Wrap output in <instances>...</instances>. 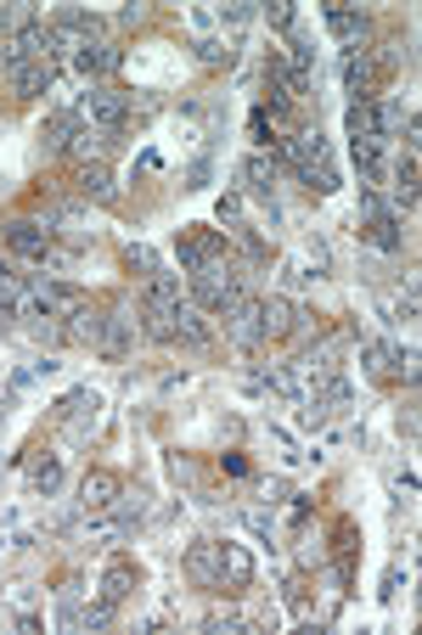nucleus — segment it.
<instances>
[{
  "label": "nucleus",
  "instance_id": "17",
  "mask_svg": "<svg viewBox=\"0 0 422 635\" xmlns=\"http://www.w3.org/2000/svg\"><path fill=\"white\" fill-rule=\"evenodd\" d=\"M57 326H63V344H79V349H97V344H102V326H108V310L85 299V304H79L74 315H63Z\"/></svg>",
  "mask_w": 422,
  "mask_h": 635
},
{
  "label": "nucleus",
  "instance_id": "21",
  "mask_svg": "<svg viewBox=\"0 0 422 635\" xmlns=\"http://www.w3.org/2000/svg\"><path fill=\"white\" fill-rule=\"evenodd\" d=\"M85 124H79V113L74 108H57L52 119H45L40 124V153L45 158H57V153H68V146H74V135H79Z\"/></svg>",
  "mask_w": 422,
  "mask_h": 635
},
{
  "label": "nucleus",
  "instance_id": "16",
  "mask_svg": "<svg viewBox=\"0 0 422 635\" xmlns=\"http://www.w3.org/2000/svg\"><path fill=\"white\" fill-rule=\"evenodd\" d=\"M135 584H141V568L130 562V557H113L108 568H102V579H97V602H108L113 613L135 597Z\"/></svg>",
  "mask_w": 422,
  "mask_h": 635
},
{
  "label": "nucleus",
  "instance_id": "4",
  "mask_svg": "<svg viewBox=\"0 0 422 635\" xmlns=\"http://www.w3.org/2000/svg\"><path fill=\"white\" fill-rule=\"evenodd\" d=\"M79 124L85 130H97V135H119L124 124H130V96L124 90H113V85H85V96H79Z\"/></svg>",
  "mask_w": 422,
  "mask_h": 635
},
{
  "label": "nucleus",
  "instance_id": "7",
  "mask_svg": "<svg viewBox=\"0 0 422 635\" xmlns=\"http://www.w3.org/2000/svg\"><path fill=\"white\" fill-rule=\"evenodd\" d=\"M57 422L68 433V445H85V438L97 433V422H102V394L97 388H74V394L57 405Z\"/></svg>",
  "mask_w": 422,
  "mask_h": 635
},
{
  "label": "nucleus",
  "instance_id": "27",
  "mask_svg": "<svg viewBox=\"0 0 422 635\" xmlns=\"http://www.w3.org/2000/svg\"><path fill=\"white\" fill-rule=\"evenodd\" d=\"M225 242H237V248H243V259H248L254 270H259V265H270V242H265V236H259L248 220H243V225H231V231H225Z\"/></svg>",
  "mask_w": 422,
  "mask_h": 635
},
{
  "label": "nucleus",
  "instance_id": "26",
  "mask_svg": "<svg viewBox=\"0 0 422 635\" xmlns=\"http://www.w3.org/2000/svg\"><path fill=\"white\" fill-rule=\"evenodd\" d=\"M198 63L203 68H231L237 63V34H220V29L198 34Z\"/></svg>",
  "mask_w": 422,
  "mask_h": 635
},
{
  "label": "nucleus",
  "instance_id": "35",
  "mask_svg": "<svg viewBox=\"0 0 422 635\" xmlns=\"http://www.w3.org/2000/svg\"><path fill=\"white\" fill-rule=\"evenodd\" d=\"M220 467H225L231 478H248V456H237V450H231V456H220Z\"/></svg>",
  "mask_w": 422,
  "mask_h": 635
},
{
  "label": "nucleus",
  "instance_id": "6",
  "mask_svg": "<svg viewBox=\"0 0 422 635\" xmlns=\"http://www.w3.org/2000/svg\"><path fill=\"white\" fill-rule=\"evenodd\" d=\"M175 259H180V270H186V276H192V270L225 265V259H231V242H225V231H209V225H186V231L175 236Z\"/></svg>",
  "mask_w": 422,
  "mask_h": 635
},
{
  "label": "nucleus",
  "instance_id": "20",
  "mask_svg": "<svg viewBox=\"0 0 422 635\" xmlns=\"http://www.w3.org/2000/svg\"><path fill=\"white\" fill-rule=\"evenodd\" d=\"M135 310H108V326H102V344H97V355H108V360H124L130 349H135Z\"/></svg>",
  "mask_w": 422,
  "mask_h": 635
},
{
  "label": "nucleus",
  "instance_id": "8",
  "mask_svg": "<svg viewBox=\"0 0 422 635\" xmlns=\"http://www.w3.org/2000/svg\"><path fill=\"white\" fill-rule=\"evenodd\" d=\"M321 23H326V34H333L344 52H366L371 18H366L360 7H349V0H326V7H321Z\"/></svg>",
  "mask_w": 422,
  "mask_h": 635
},
{
  "label": "nucleus",
  "instance_id": "1",
  "mask_svg": "<svg viewBox=\"0 0 422 635\" xmlns=\"http://www.w3.org/2000/svg\"><path fill=\"white\" fill-rule=\"evenodd\" d=\"M270 158H276V169H288L299 186H310L315 198H333V191H338V164H333V146H326L321 130L281 135V141L270 146Z\"/></svg>",
  "mask_w": 422,
  "mask_h": 635
},
{
  "label": "nucleus",
  "instance_id": "12",
  "mask_svg": "<svg viewBox=\"0 0 422 635\" xmlns=\"http://www.w3.org/2000/svg\"><path fill=\"white\" fill-rule=\"evenodd\" d=\"M220 321H225V344H231V349L254 355V349L265 344V326H259V299H243V304H231Z\"/></svg>",
  "mask_w": 422,
  "mask_h": 635
},
{
  "label": "nucleus",
  "instance_id": "13",
  "mask_svg": "<svg viewBox=\"0 0 422 635\" xmlns=\"http://www.w3.org/2000/svg\"><path fill=\"white\" fill-rule=\"evenodd\" d=\"M310 310L299 299H288V292H270V299H259V326H265V344H276V337H293L299 321Z\"/></svg>",
  "mask_w": 422,
  "mask_h": 635
},
{
  "label": "nucleus",
  "instance_id": "32",
  "mask_svg": "<svg viewBox=\"0 0 422 635\" xmlns=\"http://www.w3.org/2000/svg\"><path fill=\"white\" fill-rule=\"evenodd\" d=\"M203 630H209V635H243V630H254V624H248L243 613H209Z\"/></svg>",
  "mask_w": 422,
  "mask_h": 635
},
{
  "label": "nucleus",
  "instance_id": "10",
  "mask_svg": "<svg viewBox=\"0 0 422 635\" xmlns=\"http://www.w3.org/2000/svg\"><path fill=\"white\" fill-rule=\"evenodd\" d=\"M237 175H243V198L265 203V209H270V220H281V198H276V180H281V169H276V158H270V153H248Z\"/></svg>",
  "mask_w": 422,
  "mask_h": 635
},
{
  "label": "nucleus",
  "instance_id": "3",
  "mask_svg": "<svg viewBox=\"0 0 422 635\" xmlns=\"http://www.w3.org/2000/svg\"><path fill=\"white\" fill-rule=\"evenodd\" d=\"M360 242H371L378 254H400L406 248V225H400V214L389 209V198L378 186L360 191Z\"/></svg>",
  "mask_w": 422,
  "mask_h": 635
},
{
  "label": "nucleus",
  "instance_id": "30",
  "mask_svg": "<svg viewBox=\"0 0 422 635\" xmlns=\"http://www.w3.org/2000/svg\"><path fill=\"white\" fill-rule=\"evenodd\" d=\"M102 153H108V135H97V130H79L68 146V158H79V164H102Z\"/></svg>",
  "mask_w": 422,
  "mask_h": 635
},
{
  "label": "nucleus",
  "instance_id": "29",
  "mask_svg": "<svg viewBox=\"0 0 422 635\" xmlns=\"http://www.w3.org/2000/svg\"><path fill=\"white\" fill-rule=\"evenodd\" d=\"M349 153H355V169H360L366 180H384V141H378V135L349 141Z\"/></svg>",
  "mask_w": 422,
  "mask_h": 635
},
{
  "label": "nucleus",
  "instance_id": "5",
  "mask_svg": "<svg viewBox=\"0 0 422 635\" xmlns=\"http://www.w3.org/2000/svg\"><path fill=\"white\" fill-rule=\"evenodd\" d=\"M360 371L378 377V382H417V349L371 337V344H360Z\"/></svg>",
  "mask_w": 422,
  "mask_h": 635
},
{
  "label": "nucleus",
  "instance_id": "11",
  "mask_svg": "<svg viewBox=\"0 0 422 635\" xmlns=\"http://www.w3.org/2000/svg\"><path fill=\"white\" fill-rule=\"evenodd\" d=\"M0 74H7L12 96H45L57 85V63H40V57H0Z\"/></svg>",
  "mask_w": 422,
  "mask_h": 635
},
{
  "label": "nucleus",
  "instance_id": "23",
  "mask_svg": "<svg viewBox=\"0 0 422 635\" xmlns=\"http://www.w3.org/2000/svg\"><path fill=\"white\" fill-rule=\"evenodd\" d=\"M220 568H225V591H248L254 584V557L237 541H220Z\"/></svg>",
  "mask_w": 422,
  "mask_h": 635
},
{
  "label": "nucleus",
  "instance_id": "31",
  "mask_svg": "<svg viewBox=\"0 0 422 635\" xmlns=\"http://www.w3.org/2000/svg\"><path fill=\"white\" fill-rule=\"evenodd\" d=\"M265 23H270L276 34H293V29H299V12H293V0H270V7H265Z\"/></svg>",
  "mask_w": 422,
  "mask_h": 635
},
{
  "label": "nucleus",
  "instance_id": "25",
  "mask_svg": "<svg viewBox=\"0 0 422 635\" xmlns=\"http://www.w3.org/2000/svg\"><path fill=\"white\" fill-rule=\"evenodd\" d=\"M29 490H34V495H45V501H52V495L63 490V456H52V450H40V456L29 461Z\"/></svg>",
  "mask_w": 422,
  "mask_h": 635
},
{
  "label": "nucleus",
  "instance_id": "19",
  "mask_svg": "<svg viewBox=\"0 0 422 635\" xmlns=\"http://www.w3.org/2000/svg\"><path fill=\"white\" fill-rule=\"evenodd\" d=\"M175 344L180 349H209L214 344V321L192 299H180V310H175Z\"/></svg>",
  "mask_w": 422,
  "mask_h": 635
},
{
  "label": "nucleus",
  "instance_id": "22",
  "mask_svg": "<svg viewBox=\"0 0 422 635\" xmlns=\"http://www.w3.org/2000/svg\"><path fill=\"white\" fill-rule=\"evenodd\" d=\"M79 198H85V203H119V180H113L108 158L79 169Z\"/></svg>",
  "mask_w": 422,
  "mask_h": 635
},
{
  "label": "nucleus",
  "instance_id": "24",
  "mask_svg": "<svg viewBox=\"0 0 422 635\" xmlns=\"http://www.w3.org/2000/svg\"><path fill=\"white\" fill-rule=\"evenodd\" d=\"M389 209H395V214H411V209H417V153L395 158V186H389Z\"/></svg>",
  "mask_w": 422,
  "mask_h": 635
},
{
  "label": "nucleus",
  "instance_id": "14",
  "mask_svg": "<svg viewBox=\"0 0 422 635\" xmlns=\"http://www.w3.org/2000/svg\"><path fill=\"white\" fill-rule=\"evenodd\" d=\"M119 495H124V483H119V472H108V467H90V472H85V483H79V506H85V517L113 512V506H119Z\"/></svg>",
  "mask_w": 422,
  "mask_h": 635
},
{
  "label": "nucleus",
  "instance_id": "18",
  "mask_svg": "<svg viewBox=\"0 0 422 635\" xmlns=\"http://www.w3.org/2000/svg\"><path fill=\"white\" fill-rule=\"evenodd\" d=\"M85 79H108V74H119V63H124V52H119V45L113 40H85L79 45V52L68 57Z\"/></svg>",
  "mask_w": 422,
  "mask_h": 635
},
{
  "label": "nucleus",
  "instance_id": "15",
  "mask_svg": "<svg viewBox=\"0 0 422 635\" xmlns=\"http://www.w3.org/2000/svg\"><path fill=\"white\" fill-rule=\"evenodd\" d=\"M186 579H192L198 591H225L220 541H192V546H186Z\"/></svg>",
  "mask_w": 422,
  "mask_h": 635
},
{
  "label": "nucleus",
  "instance_id": "2",
  "mask_svg": "<svg viewBox=\"0 0 422 635\" xmlns=\"http://www.w3.org/2000/svg\"><path fill=\"white\" fill-rule=\"evenodd\" d=\"M186 299H192L203 315H225L231 304L248 299V276H243L237 259L209 265V270H192V276H186Z\"/></svg>",
  "mask_w": 422,
  "mask_h": 635
},
{
  "label": "nucleus",
  "instance_id": "37",
  "mask_svg": "<svg viewBox=\"0 0 422 635\" xmlns=\"http://www.w3.org/2000/svg\"><path fill=\"white\" fill-rule=\"evenodd\" d=\"M7 321H12V315H0V337H7Z\"/></svg>",
  "mask_w": 422,
  "mask_h": 635
},
{
  "label": "nucleus",
  "instance_id": "9",
  "mask_svg": "<svg viewBox=\"0 0 422 635\" xmlns=\"http://www.w3.org/2000/svg\"><path fill=\"white\" fill-rule=\"evenodd\" d=\"M0 236H7V248L18 259H34V265H52V254H57V231L45 220H12Z\"/></svg>",
  "mask_w": 422,
  "mask_h": 635
},
{
  "label": "nucleus",
  "instance_id": "34",
  "mask_svg": "<svg viewBox=\"0 0 422 635\" xmlns=\"http://www.w3.org/2000/svg\"><path fill=\"white\" fill-rule=\"evenodd\" d=\"M214 180V164L209 158H192V164H186V186H209Z\"/></svg>",
  "mask_w": 422,
  "mask_h": 635
},
{
  "label": "nucleus",
  "instance_id": "28",
  "mask_svg": "<svg viewBox=\"0 0 422 635\" xmlns=\"http://www.w3.org/2000/svg\"><path fill=\"white\" fill-rule=\"evenodd\" d=\"M124 270H130V276H141V281H153V276L164 270V254H158V248H147V242H130V248H124Z\"/></svg>",
  "mask_w": 422,
  "mask_h": 635
},
{
  "label": "nucleus",
  "instance_id": "33",
  "mask_svg": "<svg viewBox=\"0 0 422 635\" xmlns=\"http://www.w3.org/2000/svg\"><path fill=\"white\" fill-rule=\"evenodd\" d=\"M214 220H220V225H243V191H220Z\"/></svg>",
  "mask_w": 422,
  "mask_h": 635
},
{
  "label": "nucleus",
  "instance_id": "36",
  "mask_svg": "<svg viewBox=\"0 0 422 635\" xmlns=\"http://www.w3.org/2000/svg\"><path fill=\"white\" fill-rule=\"evenodd\" d=\"M18 630H23V635H40L45 619H40V613H18Z\"/></svg>",
  "mask_w": 422,
  "mask_h": 635
}]
</instances>
